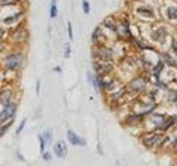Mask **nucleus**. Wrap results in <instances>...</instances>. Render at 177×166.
<instances>
[{"instance_id": "nucleus-29", "label": "nucleus", "mask_w": 177, "mask_h": 166, "mask_svg": "<svg viewBox=\"0 0 177 166\" xmlns=\"http://www.w3.org/2000/svg\"><path fill=\"white\" fill-rule=\"evenodd\" d=\"M39 87H40V83H37V93H39Z\"/></svg>"}, {"instance_id": "nucleus-28", "label": "nucleus", "mask_w": 177, "mask_h": 166, "mask_svg": "<svg viewBox=\"0 0 177 166\" xmlns=\"http://www.w3.org/2000/svg\"><path fill=\"white\" fill-rule=\"evenodd\" d=\"M4 34H5V31H4L2 29H0V39H2V38H4Z\"/></svg>"}, {"instance_id": "nucleus-16", "label": "nucleus", "mask_w": 177, "mask_h": 166, "mask_svg": "<svg viewBox=\"0 0 177 166\" xmlns=\"http://www.w3.org/2000/svg\"><path fill=\"white\" fill-rule=\"evenodd\" d=\"M17 0H0V6H11L14 5Z\"/></svg>"}, {"instance_id": "nucleus-8", "label": "nucleus", "mask_w": 177, "mask_h": 166, "mask_svg": "<svg viewBox=\"0 0 177 166\" xmlns=\"http://www.w3.org/2000/svg\"><path fill=\"white\" fill-rule=\"evenodd\" d=\"M27 37V32H26V30L23 29V28H19L17 29V31L14 33V38L16 40H18V41H21L22 39Z\"/></svg>"}, {"instance_id": "nucleus-27", "label": "nucleus", "mask_w": 177, "mask_h": 166, "mask_svg": "<svg viewBox=\"0 0 177 166\" xmlns=\"http://www.w3.org/2000/svg\"><path fill=\"white\" fill-rule=\"evenodd\" d=\"M44 158H46L47 161H49V160L51 158L50 154H49V153H47V154H44Z\"/></svg>"}, {"instance_id": "nucleus-15", "label": "nucleus", "mask_w": 177, "mask_h": 166, "mask_svg": "<svg viewBox=\"0 0 177 166\" xmlns=\"http://www.w3.org/2000/svg\"><path fill=\"white\" fill-rule=\"evenodd\" d=\"M21 14H14V16H11V17H7L6 19H4V22L5 23H12L14 21H16V20H18V17H20Z\"/></svg>"}, {"instance_id": "nucleus-30", "label": "nucleus", "mask_w": 177, "mask_h": 166, "mask_svg": "<svg viewBox=\"0 0 177 166\" xmlns=\"http://www.w3.org/2000/svg\"><path fill=\"white\" fill-rule=\"evenodd\" d=\"M175 144H176V145H177V138H176V141H175Z\"/></svg>"}, {"instance_id": "nucleus-17", "label": "nucleus", "mask_w": 177, "mask_h": 166, "mask_svg": "<svg viewBox=\"0 0 177 166\" xmlns=\"http://www.w3.org/2000/svg\"><path fill=\"white\" fill-rule=\"evenodd\" d=\"M164 58H165V60H166V62H167L168 64L175 65V60H174V59H173L172 57L168 54V53H165V54H164Z\"/></svg>"}, {"instance_id": "nucleus-2", "label": "nucleus", "mask_w": 177, "mask_h": 166, "mask_svg": "<svg viewBox=\"0 0 177 166\" xmlns=\"http://www.w3.org/2000/svg\"><path fill=\"white\" fill-rule=\"evenodd\" d=\"M16 111H17V104L9 102L8 104H6L5 109L1 111V113H0V121L1 122H6L7 120L11 119L14 113H16Z\"/></svg>"}, {"instance_id": "nucleus-13", "label": "nucleus", "mask_w": 177, "mask_h": 166, "mask_svg": "<svg viewBox=\"0 0 177 166\" xmlns=\"http://www.w3.org/2000/svg\"><path fill=\"white\" fill-rule=\"evenodd\" d=\"M104 23H105V26H106L107 28H110V29H113V30H115V29H116V27H115V23H114L113 19L111 18V17H109V18L105 19Z\"/></svg>"}, {"instance_id": "nucleus-3", "label": "nucleus", "mask_w": 177, "mask_h": 166, "mask_svg": "<svg viewBox=\"0 0 177 166\" xmlns=\"http://www.w3.org/2000/svg\"><path fill=\"white\" fill-rule=\"evenodd\" d=\"M93 67H94V69H95L100 74L109 73L110 71L113 69L112 63H110L109 61H105V60L95 61V62L93 63Z\"/></svg>"}, {"instance_id": "nucleus-25", "label": "nucleus", "mask_w": 177, "mask_h": 166, "mask_svg": "<svg viewBox=\"0 0 177 166\" xmlns=\"http://www.w3.org/2000/svg\"><path fill=\"white\" fill-rule=\"evenodd\" d=\"M7 127H8V126H5L4 129H1V127H0V136H1L2 134H4V132H5L6 130H7Z\"/></svg>"}, {"instance_id": "nucleus-22", "label": "nucleus", "mask_w": 177, "mask_h": 166, "mask_svg": "<svg viewBox=\"0 0 177 166\" xmlns=\"http://www.w3.org/2000/svg\"><path fill=\"white\" fill-rule=\"evenodd\" d=\"M24 124H26V120H23V121H22V123H21V125H20L18 129H17V132H16V133H17V134L20 133V132L22 131L23 127H24Z\"/></svg>"}, {"instance_id": "nucleus-21", "label": "nucleus", "mask_w": 177, "mask_h": 166, "mask_svg": "<svg viewBox=\"0 0 177 166\" xmlns=\"http://www.w3.org/2000/svg\"><path fill=\"white\" fill-rule=\"evenodd\" d=\"M68 30H69V37L72 40L73 39V33H72V26H71V22L68 23Z\"/></svg>"}, {"instance_id": "nucleus-11", "label": "nucleus", "mask_w": 177, "mask_h": 166, "mask_svg": "<svg viewBox=\"0 0 177 166\" xmlns=\"http://www.w3.org/2000/svg\"><path fill=\"white\" fill-rule=\"evenodd\" d=\"M102 36V31H101V28L97 27L95 28V30L93 31V34H92V40L93 41H97V39Z\"/></svg>"}, {"instance_id": "nucleus-7", "label": "nucleus", "mask_w": 177, "mask_h": 166, "mask_svg": "<svg viewBox=\"0 0 177 166\" xmlns=\"http://www.w3.org/2000/svg\"><path fill=\"white\" fill-rule=\"evenodd\" d=\"M166 38V31L164 29H158L156 32L153 33V39L156 40V41L162 42Z\"/></svg>"}, {"instance_id": "nucleus-6", "label": "nucleus", "mask_w": 177, "mask_h": 166, "mask_svg": "<svg viewBox=\"0 0 177 166\" xmlns=\"http://www.w3.org/2000/svg\"><path fill=\"white\" fill-rule=\"evenodd\" d=\"M68 138L73 145H80V146H84L85 145V140L81 138L80 136H77V134L72 132V131H68Z\"/></svg>"}, {"instance_id": "nucleus-5", "label": "nucleus", "mask_w": 177, "mask_h": 166, "mask_svg": "<svg viewBox=\"0 0 177 166\" xmlns=\"http://www.w3.org/2000/svg\"><path fill=\"white\" fill-rule=\"evenodd\" d=\"M95 55L97 58H100L101 60H109V59L112 58L113 52H112V50L109 49V48L103 47V48H100L97 51H95Z\"/></svg>"}, {"instance_id": "nucleus-18", "label": "nucleus", "mask_w": 177, "mask_h": 166, "mask_svg": "<svg viewBox=\"0 0 177 166\" xmlns=\"http://www.w3.org/2000/svg\"><path fill=\"white\" fill-rule=\"evenodd\" d=\"M57 14H58V10H57V5L53 1V4L51 6V18H55L57 17Z\"/></svg>"}, {"instance_id": "nucleus-1", "label": "nucleus", "mask_w": 177, "mask_h": 166, "mask_svg": "<svg viewBox=\"0 0 177 166\" xmlns=\"http://www.w3.org/2000/svg\"><path fill=\"white\" fill-rule=\"evenodd\" d=\"M22 63V55L20 53H11L9 54L5 60L6 67L9 70H17L20 68V65Z\"/></svg>"}, {"instance_id": "nucleus-26", "label": "nucleus", "mask_w": 177, "mask_h": 166, "mask_svg": "<svg viewBox=\"0 0 177 166\" xmlns=\"http://www.w3.org/2000/svg\"><path fill=\"white\" fill-rule=\"evenodd\" d=\"M173 49H175V51L177 52V42L173 41Z\"/></svg>"}, {"instance_id": "nucleus-12", "label": "nucleus", "mask_w": 177, "mask_h": 166, "mask_svg": "<svg viewBox=\"0 0 177 166\" xmlns=\"http://www.w3.org/2000/svg\"><path fill=\"white\" fill-rule=\"evenodd\" d=\"M137 12H138V14H143V16L153 17V12H152L150 9H147V8H138V9H137Z\"/></svg>"}, {"instance_id": "nucleus-20", "label": "nucleus", "mask_w": 177, "mask_h": 166, "mask_svg": "<svg viewBox=\"0 0 177 166\" xmlns=\"http://www.w3.org/2000/svg\"><path fill=\"white\" fill-rule=\"evenodd\" d=\"M70 52H71V50H70V44L69 43H65V51H64V57L65 58H69L70 57Z\"/></svg>"}, {"instance_id": "nucleus-14", "label": "nucleus", "mask_w": 177, "mask_h": 166, "mask_svg": "<svg viewBox=\"0 0 177 166\" xmlns=\"http://www.w3.org/2000/svg\"><path fill=\"white\" fill-rule=\"evenodd\" d=\"M167 14L171 19H176L177 18V8H173V7L168 8Z\"/></svg>"}, {"instance_id": "nucleus-4", "label": "nucleus", "mask_w": 177, "mask_h": 166, "mask_svg": "<svg viewBox=\"0 0 177 166\" xmlns=\"http://www.w3.org/2000/svg\"><path fill=\"white\" fill-rule=\"evenodd\" d=\"M53 150H54L55 155L60 158H64L67 153H68V147H67V144L64 143L63 141H59L54 144L53 146Z\"/></svg>"}, {"instance_id": "nucleus-23", "label": "nucleus", "mask_w": 177, "mask_h": 166, "mask_svg": "<svg viewBox=\"0 0 177 166\" xmlns=\"http://www.w3.org/2000/svg\"><path fill=\"white\" fill-rule=\"evenodd\" d=\"M40 141H41V152H43L44 151V141H43L42 136H40Z\"/></svg>"}, {"instance_id": "nucleus-24", "label": "nucleus", "mask_w": 177, "mask_h": 166, "mask_svg": "<svg viewBox=\"0 0 177 166\" xmlns=\"http://www.w3.org/2000/svg\"><path fill=\"white\" fill-rule=\"evenodd\" d=\"M162 67H163V64H162V63H159V64H158V67H157V69H155V73L157 74V75H158V73H159V70L162 69Z\"/></svg>"}, {"instance_id": "nucleus-10", "label": "nucleus", "mask_w": 177, "mask_h": 166, "mask_svg": "<svg viewBox=\"0 0 177 166\" xmlns=\"http://www.w3.org/2000/svg\"><path fill=\"white\" fill-rule=\"evenodd\" d=\"M130 87H131L132 89H134V90H141V89H143V87H144V83H143V81H141V80H134V81L131 82Z\"/></svg>"}, {"instance_id": "nucleus-19", "label": "nucleus", "mask_w": 177, "mask_h": 166, "mask_svg": "<svg viewBox=\"0 0 177 166\" xmlns=\"http://www.w3.org/2000/svg\"><path fill=\"white\" fill-rule=\"evenodd\" d=\"M83 10L85 14H89V11H90V5L86 0H83Z\"/></svg>"}, {"instance_id": "nucleus-9", "label": "nucleus", "mask_w": 177, "mask_h": 166, "mask_svg": "<svg viewBox=\"0 0 177 166\" xmlns=\"http://www.w3.org/2000/svg\"><path fill=\"white\" fill-rule=\"evenodd\" d=\"M10 97H11V92H10L9 90H6L4 92L1 93V95H0V100L2 103H5V104H8L10 102Z\"/></svg>"}]
</instances>
